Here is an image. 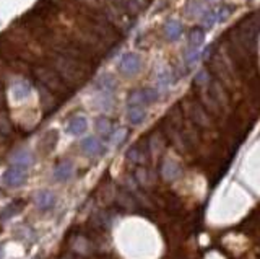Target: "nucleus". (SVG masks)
<instances>
[{"label":"nucleus","mask_w":260,"mask_h":259,"mask_svg":"<svg viewBox=\"0 0 260 259\" xmlns=\"http://www.w3.org/2000/svg\"><path fill=\"white\" fill-rule=\"evenodd\" d=\"M52 64L60 77L67 81V85H81L86 80L88 69L83 60L65 56V54H57L54 56Z\"/></svg>","instance_id":"1"},{"label":"nucleus","mask_w":260,"mask_h":259,"mask_svg":"<svg viewBox=\"0 0 260 259\" xmlns=\"http://www.w3.org/2000/svg\"><path fill=\"white\" fill-rule=\"evenodd\" d=\"M34 75H36L38 80L47 88V90H51L54 93L67 92V88H68L67 81L60 77L56 69H51V67H38V69H34Z\"/></svg>","instance_id":"2"},{"label":"nucleus","mask_w":260,"mask_h":259,"mask_svg":"<svg viewBox=\"0 0 260 259\" xmlns=\"http://www.w3.org/2000/svg\"><path fill=\"white\" fill-rule=\"evenodd\" d=\"M184 105H186L187 118H189V121L192 122L194 126L203 127V129L211 127V116L203 108V105L197 103V101H186Z\"/></svg>","instance_id":"3"},{"label":"nucleus","mask_w":260,"mask_h":259,"mask_svg":"<svg viewBox=\"0 0 260 259\" xmlns=\"http://www.w3.org/2000/svg\"><path fill=\"white\" fill-rule=\"evenodd\" d=\"M160 98V92L155 88H143V90H135L128 95L127 105L130 106H150L156 103Z\"/></svg>","instance_id":"4"},{"label":"nucleus","mask_w":260,"mask_h":259,"mask_svg":"<svg viewBox=\"0 0 260 259\" xmlns=\"http://www.w3.org/2000/svg\"><path fill=\"white\" fill-rule=\"evenodd\" d=\"M26 180H28V168L22 165H15V163H12L4 173V183L9 188L23 186Z\"/></svg>","instance_id":"5"},{"label":"nucleus","mask_w":260,"mask_h":259,"mask_svg":"<svg viewBox=\"0 0 260 259\" xmlns=\"http://www.w3.org/2000/svg\"><path fill=\"white\" fill-rule=\"evenodd\" d=\"M203 39H205V33L202 28H195L190 31L189 35V44H187V51H186V62L187 64H192L194 60L198 56V49L202 47L203 44Z\"/></svg>","instance_id":"6"},{"label":"nucleus","mask_w":260,"mask_h":259,"mask_svg":"<svg viewBox=\"0 0 260 259\" xmlns=\"http://www.w3.org/2000/svg\"><path fill=\"white\" fill-rule=\"evenodd\" d=\"M142 69V59L140 56H137L134 52H127L124 56L120 57V62H119V70L124 73V75H135L139 73Z\"/></svg>","instance_id":"7"},{"label":"nucleus","mask_w":260,"mask_h":259,"mask_svg":"<svg viewBox=\"0 0 260 259\" xmlns=\"http://www.w3.org/2000/svg\"><path fill=\"white\" fill-rule=\"evenodd\" d=\"M81 150L88 156H99L104 153V145L98 137H86L81 140Z\"/></svg>","instance_id":"8"},{"label":"nucleus","mask_w":260,"mask_h":259,"mask_svg":"<svg viewBox=\"0 0 260 259\" xmlns=\"http://www.w3.org/2000/svg\"><path fill=\"white\" fill-rule=\"evenodd\" d=\"M220 56V54H218ZM215 57L213 59V62H211V67H213V70L215 73L218 75V78L221 80V83H228L231 85L232 83V77H231V69L229 67L224 64V60L221 57Z\"/></svg>","instance_id":"9"},{"label":"nucleus","mask_w":260,"mask_h":259,"mask_svg":"<svg viewBox=\"0 0 260 259\" xmlns=\"http://www.w3.org/2000/svg\"><path fill=\"white\" fill-rule=\"evenodd\" d=\"M31 90H33L31 83L28 80H23V78L15 80L13 81V85H12V95L17 101H22V100L28 98L31 95Z\"/></svg>","instance_id":"10"},{"label":"nucleus","mask_w":260,"mask_h":259,"mask_svg":"<svg viewBox=\"0 0 260 259\" xmlns=\"http://www.w3.org/2000/svg\"><path fill=\"white\" fill-rule=\"evenodd\" d=\"M34 204H36V207L39 210H49L54 207V204H56V196H54L52 191L43 189L34 197Z\"/></svg>","instance_id":"11"},{"label":"nucleus","mask_w":260,"mask_h":259,"mask_svg":"<svg viewBox=\"0 0 260 259\" xmlns=\"http://www.w3.org/2000/svg\"><path fill=\"white\" fill-rule=\"evenodd\" d=\"M112 2L115 5H119L120 9H124L132 17L139 15V13L145 9V5H147V0H112Z\"/></svg>","instance_id":"12"},{"label":"nucleus","mask_w":260,"mask_h":259,"mask_svg":"<svg viewBox=\"0 0 260 259\" xmlns=\"http://www.w3.org/2000/svg\"><path fill=\"white\" fill-rule=\"evenodd\" d=\"M181 173H182V169H181V166L177 165L176 161H173V160H164L163 161V165H161V176L166 181H174V180H177L181 176Z\"/></svg>","instance_id":"13"},{"label":"nucleus","mask_w":260,"mask_h":259,"mask_svg":"<svg viewBox=\"0 0 260 259\" xmlns=\"http://www.w3.org/2000/svg\"><path fill=\"white\" fill-rule=\"evenodd\" d=\"M67 131L72 135H81L88 131V121L85 116H75L67 124Z\"/></svg>","instance_id":"14"},{"label":"nucleus","mask_w":260,"mask_h":259,"mask_svg":"<svg viewBox=\"0 0 260 259\" xmlns=\"http://www.w3.org/2000/svg\"><path fill=\"white\" fill-rule=\"evenodd\" d=\"M73 176V165L70 161H62L59 163V165L56 166V169H54V178H56L57 181H68Z\"/></svg>","instance_id":"15"},{"label":"nucleus","mask_w":260,"mask_h":259,"mask_svg":"<svg viewBox=\"0 0 260 259\" xmlns=\"http://www.w3.org/2000/svg\"><path fill=\"white\" fill-rule=\"evenodd\" d=\"M93 101H94V105H96L99 110H102V111L112 110V106H114L112 93H107V92H98Z\"/></svg>","instance_id":"16"},{"label":"nucleus","mask_w":260,"mask_h":259,"mask_svg":"<svg viewBox=\"0 0 260 259\" xmlns=\"http://www.w3.org/2000/svg\"><path fill=\"white\" fill-rule=\"evenodd\" d=\"M184 33V28L179 22H176V20H171V22L166 23L164 26V36H166L169 41H177Z\"/></svg>","instance_id":"17"},{"label":"nucleus","mask_w":260,"mask_h":259,"mask_svg":"<svg viewBox=\"0 0 260 259\" xmlns=\"http://www.w3.org/2000/svg\"><path fill=\"white\" fill-rule=\"evenodd\" d=\"M96 90H98V92L114 93V90H115V80H114L112 75H109V73H102L101 77L96 80Z\"/></svg>","instance_id":"18"},{"label":"nucleus","mask_w":260,"mask_h":259,"mask_svg":"<svg viewBox=\"0 0 260 259\" xmlns=\"http://www.w3.org/2000/svg\"><path fill=\"white\" fill-rule=\"evenodd\" d=\"M127 118L130 121V124H142L143 121H145L147 118V111H145V108L143 106H130L128 108V111H127Z\"/></svg>","instance_id":"19"},{"label":"nucleus","mask_w":260,"mask_h":259,"mask_svg":"<svg viewBox=\"0 0 260 259\" xmlns=\"http://www.w3.org/2000/svg\"><path fill=\"white\" fill-rule=\"evenodd\" d=\"M94 129H96V132L99 135H102V137H111L112 135V124L111 121H109L107 118H98L96 122H94Z\"/></svg>","instance_id":"20"},{"label":"nucleus","mask_w":260,"mask_h":259,"mask_svg":"<svg viewBox=\"0 0 260 259\" xmlns=\"http://www.w3.org/2000/svg\"><path fill=\"white\" fill-rule=\"evenodd\" d=\"M12 163L30 168L33 163V155H31V152H28V150H18V152L12 156Z\"/></svg>","instance_id":"21"},{"label":"nucleus","mask_w":260,"mask_h":259,"mask_svg":"<svg viewBox=\"0 0 260 259\" xmlns=\"http://www.w3.org/2000/svg\"><path fill=\"white\" fill-rule=\"evenodd\" d=\"M147 150H148V148H147ZM147 150H142L139 145H137V147H132V148L128 150L127 158H128L130 161H134V163H143V161L147 160V156H148Z\"/></svg>","instance_id":"22"},{"label":"nucleus","mask_w":260,"mask_h":259,"mask_svg":"<svg viewBox=\"0 0 260 259\" xmlns=\"http://www.w3.org/2000/svg\"><path fill=\"white\" fill-rule=\"evenodd\" d=\"M23 209V202L22 201H17L15 204H10V206L9 207H7L5 210H4V212H2V215H0V217H2V219H10V217H13V215H17L18 212H20V210H22Z\"/></svg>","instance_id":"23"},{"label":"nucleus","mask_w":260,"mask_h":259,"mask_svg":"<svg viewBox=\"0 0 260 259\" xmlns=\"http://www.w3.org/2000/svg\"><path fill=\"white\" fill-rule=\"evenodd\" d=\"M174 83V80L173 77H171V73L169 72H161L158 75V87H160V92L163 90H168V88Z\"/></svg>","instance_id":"24"},{"label":"nucleus","mask_w":260,"mask_h":259,"mask_svg":"<svg viewBox=\"0 0 260 259\" xmlns=\"http://www.w3.org/2000/svg\"><path fill=\"white\" fill-rule=\"evenodd\" d=\"M125 135H127V131H125V129H120V131H117L114 135H111V137H112V144H114V145L122 144V142H124V139H125Z\"/></svg>","instance_id":"25"},{"label":"nucleus","mask_w":260,"mask_h":259,"mask_svg":"<svg viewBox=\"0 0 260 259\" xmlns=\"http://www.w3.org/2000/svg\"><path fill=\"white\" fill-rule=\"evenodd\" d=\"M0 131L2 132H10V122H9V119L5 118L4 114H0Z\"/></svg>","instance_id":"26"},{"label":"nucleus","mask_w":260,"mask_h":259,"mask_svg":"<svg viewBox=\"0 0 260 259\" xmlns=\"http://www.w3.org/2000/svg\"><path fill=\"white\" fill-rule=\"evenodd\" d=\"M0 259H2V249H0Z\"/></svg>","instance_id":"27"}]
</instances>
